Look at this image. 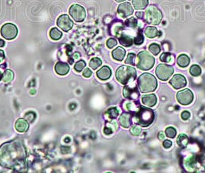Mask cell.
Segmentation results:
<instances>
[{"instance_id": "3", "label": "cell", "mask_w": 205, "mask_h": 173, "mask_svg": "<svg viewBox=\"0 0 205 173\" xmlns=\"http://www.w3.org/2000/svg\"><path fill=\"white\" fill-rule=\"evenodd\" d=\"M116 78L121 84L127 85L130 82H133L137 78V71L131 66H122L117 68Z\"/></svg>"}, {"instance_id": "37", "label": "cell", "mask_w": 205, "mask_h": 173, "mask_svg": "<svg viewBox=\"0 0 205 173\" xmlns=\"http://www.w3.org/2000/svg\"><path fill=\"white\" fill-rule=\"evenodd\" d=\"M137 20L135 18L132 17V18H128L127 20L126 21V24L127 26L129 27H131L133 29H135V28L137 27Z\"/></svg>"}, {"instance_id": "15", "label": "cell", "mask_w": 205, "mask_h": 173, "mask_svg": "<svg viewBox=\"0 0 205 173\" xmlns=\"http://www.w3.org/2000/svg\"><path fill=\"white\" fill-rule=\"evenodd\" d=\"M112 75V71L109 66H103L97 71L96 75L100 80L105 81V80L109 79Z\"/></svg>"}, {"instance_id": "4", "label": "cell", "mask_w": 205, "mask_h": 173, "mask_svg": "<svg viewBox=\"0 0 205 173\" xmlns=\"http://www.w3.org/2000/svg\"><path fill=\"white\" fill-rule=\"evenodd\" d=\"M134 122L142 127H147L154 120V112L151 109L140 107L134 117Z\"/></svg>"}, {"instance_id": "36", "label": "cell", "mask_w": 205, "mask_h": 173, "mask_svg": "<svg viewBox=\"0 0 205 173\" xmlns=\"http://www.w3.org/2000/svg\"><path fill=\"white\" fill-rule=\"evenodd\" d=\"M85 67H86V62L83 60H80L76 63L75 66H74V69L78 72H80Z\"/></svg>"}, {"instance_id": "45", "label": "cell", "mask_w": 205, "mask_h": 173, "mask_svg": "<svg viewBox=\"0 0 205 173\" xmlns=\"http://www.w3.org/2000/svg\"><path fill=\"white\" fill-rule=\"evenodd\" d=\"M5 59V53L3 50L0 49V62H2Z\"/></svg>"}, {"instance_id": "32", "label": "cell", "mask_w": 205, "mask_h": 173, "mask_svg": "<svg viewBox=\"0 0 205 173\" xmlns=\"http://www.w3.org/2000/svg\"><path fill=\"white\" fill-rule=\"evenodd\" d=\"M160 46L157 43H151L150 46H149V51L151 52L153 55H158L160 52Z\"/></svg>"}, {"instance_id": "35", "label": "cell", "mask_w": 205, "mask_h": 173, "mask_svg": "<svg viewBox=\"0 0 205 173\" xmlns=\"http://www.w3.org/2000/svg\"><path fill=\"white\" fill-rule=\"evenodd\" d=\"M165 133H166V136L173 139L177 135V131L173 127H167L165 130Z\"/></svg>"}, {"instance_id": "47", "label": "cell", "mask_w": 205, "mask_h": 173, "mask_svg": "<svg viewBox=\"0 0 205 173\" xmlns=\"http://www.w3.org/2000/svg\"><path fill=\"white\" fill-rule=\"evenodd\" d=\"M80 53H74V55H73V58H74V59H77L78 58L80 57Z\"/></svg>"}, {"instance_id": "20", "label": "cell", "mask_w": 205, "mask_h": 173, "mask_svg": "<svg viewBox=\"0 0 205 173\" xmlns=\"http://www.w3.org/2000/svg\"><path fill=\"white\" fill-rule=\"evenodd\" d=\"M119 38V42L123 46L126 47H129V46H132L133 45V39L132 38L126 34H121L120 36H118Z\"/></svg>"}, {"instance_id": "39", "label": "cell", "mask_w": 205, "mask_h": 173, "mask_svg": "<svg viewBox=\"0 0 205 173\" xmlns=\"http://www.w3.org/2000/svg\"><path fill=\"white\" fill-rule=\"evenodd\" d=\"M141 129L138 127V126H136V125L132 126V127L130 128V132H131V134L133 135L134 136H138V135H140L141 134Z\"/></svg>"}, {"instance_id": "23", "label": "cell", "mask_w": 205, "mask_h": 173, "mask_svg": "<svg viewBox=\"0 0 205 173\" xmlns=\"http://www.w3.org/2000/svg\"><path fill=\"white\" fill-rule=\"evenodd\" d=\"M148 0H132L133 6L137 10H143L148 5Z\"/></svg>"}, {"instance_id": "13", "label": "cell", "mask_w": 205, "mask_h": 173, "mask_svg": "<svg viewBox=\"0 0 205 173\" xmlns=\"http://www.w3.org/2000/svg\"><path fill=\"white\" fill-rule=\"evenodd\" d=\"M170 84L176 89H182L187 85V79L181 74H176L171 79Z\"/></svg>"}, {"instance_id": "17", "label": "cell", "mask_w": 205, "mask_h": 173, "mask_svg": "<svg viewBox=\"0 0 205 173\" xmlns=\"http://www.w3.org/2000/svg\"><path fill=\"white\" fill-rule=\"evenodd\" d=\"M142 103L143 104L149 107H153L157 104V96L154 94H150V95H146L142 97Z\"/></svg>"}, {"instance_id": "44", "label": "cell", "mask_w": 205, "mask_h": 173, "mask_svg": "<svg viewBox=\"0 0 205 173\" xmlns=\"http://www.w3.org/2000/svg\"><path fill=\"white\" fill-rule=\"evenodd\" d=\"M113 132H114V130L112 129L111 128L109 127V126H106L104 129V133L106 135H109L111 134V133H113Z\"/></svg>"}, {"instance_id": "42", "label": "cell", "mask_w": 205, "mask_h": 173, "mask_svg": "<svg viewBox=\"0 0 205 173\" xmlns=\"http://www.w3.org/2000/svg\"><path fill=\"white\" fill-rule=\"evenodd\" d=\"M190 116H191V114H190V112H188V111H184V112L181 113V118H182V119H184V120L188 119V118H190Z\"/></svg>"}, {"instance_id": "2", "label": "cell", "mask_w": 205, "mask_h": 173, "mask_svg": "<svg viewBox=\"0 0 205 173\" xmlns=\"http://www.w3.org/2000/svg\"><path fill=\"white\" fill-rule=\"evenodd\" d=\"M157 81L154 75L146 72L142 74L138 79V88L140 92H152L157 89Z\"/></svg>"}, {"instance_id": "9", "label": "cell", "mask_w": 205, "mask_h": 173, "mask_svg": "<svg viewBox=\"0 0 205 173\" xmlns=\"http://www.w3.org/2000/svg\"><path fill=\"white\" fill-rule=\"evenodd\" d=\"M69 14L73 18L77 23H81L86 18L85 9L80 5L74 4L69 8Z\"/></svg>"}, {"instance_id": "5", "label": "cell", "mask_w": 205, "mask_h": 173, "mask_svg": "<svg viewBox=\"0 0 205 173\" xmlns=\"http://www.w3.org/2000/svg\"><path fill=\"white\" fill-rule=\"evenodd\" d=\"M137 68L141 70H149L153 66L155 59L147 51H141L137 55Z\"/></svg>"}, {"instance_id": "28", "label": "cell", "mask_w": 205, "mask_h": 173, "mask_svg": "<svg viewBox=\"0 0 205 173\" xmlns=\"http://www.w3.org/2000/svg\"><path fill=\"white\" fill-rule=\"evenodd\" d=\"M106 116H107V118L109 119H114L116 118L117 116H119V110L117 108L113 107L110 108L107 110L106 112Z\"/></svg>"}, {"instance_id": "46", "label": "cell", "mask_w": 205, "mask_h": 173, "mask_svg": "<svg viewBox=\"0 0 205 173\" xmlns=\"http://www.w3.org/2000/svg\"><path fill=\"white\" fill-rule=\"evenodd\" d=\"M164 138H165V135H164V132H160L159 134H158V139H159L160 141H162V140H164Z\"/></svg>"}, {"instance_id": "6", "label": "cell", "mask_w": 205, "mask_h": 173, "mask_svg": "<svg viewBox=\"0 0 205 173\" xmlns=\"http://www.w3.org/2000/svg\"><path fill=\"white\" fill-rule=\"evenodd\" d=\"M144 20L150 25H159L162 20V13L155 5H150L144 12Z\"/></svg>"}, {"instance_id": "30", "label": "cell", "mask_w": 205, "mask_h": 173, "mask_svg": "<svg viewBox=\"0 0 205 173\" xmlns=\"http://www.w3.org/2000/svg\"><path fill=\"white\" fill-rule=\"evenodd\" d=\"M14 78V73L12 71L7 69L4 72V73L2 74V80L5 82H9L12 81Z\"/></svg>"}, {"instance_id": "40", "label": "cell", "mask_w": 205, "mask_h": 173, "mask_svg": "<svg viewBox=\"0 0 205 173\" xmlns=\"http://www.w3.org/2000/svg\"><path fill=\"white\" fill-rule=\"evenodd\" d=\"M116 44H117V42H116V39H114V38H110V39H108L107 42V46L109 49H113L114 46H116Z\"/></svg>"}, {"instance_id": "52", "label": "cell", "mask_w": 205, "mask_h": 173, "mask_svg": "<svg viewBox=\"0 0 205 173\" xmlns=\"http://www.w3.org/2000/svg\"><path fill=\"white\" fill-rule=\"evenodd\" d=\"M35 92H36V91H35V90H32V91H31V93H32V94H34V93H35Z\"/></svg>"}, {"instance_id": "27", "label": "cell", "mask_w": 205, "mask_h": 173, "mask_svg": "<svg viewBox=\"0 0 205 173\" xmlns=\"http://www.w3.org/2000/svg\"><path fill=\"white\" fill-rule=\"evenodd\" d=\"M63 33L61 31H59L57 28H52L51 29L50 32V36L51 37V39L53 40H59L61 39Z\"/></svg>"}, {"instance_id": "41", "label": "cell", "mask_w": 205, "mask_h": 173, "mask_svg": "<svg viewBox=\"0 0 205 173\" xmlns=\"http://www.w3.org/2000/svg\"><path fill=\"white\" fill-rule=\"evenodd\" d=\"M92 74H93V72H92V71L90 70V68H85V70L83 71V75L86 78H89L92 75Z\"/></svg>"}, {"instance_id": "21", "label": "cell", "mask_w": 205, "mask_h": 173, "mask_svg": "<svg viewBox=\"0 0 205 173\" xmlns=\"http://www.w3.org/2000/svg\"><path fill=\"white\" fill-rule=\"evenodd\" d=\"M120 123L123 128H129L131 124V116L128 113H123L120 117Z\"/></svg>"}, {"instance_id": "19", "label": "cell", "mask_w": 205, "mask_h": 173, "mask_svg": "<svg viewBox=\"0 0 205 173\" xmlns=\"http://www.w3.org/2000/svg\"><path fill=\"white\" fill-rule=\"evenodd\" d=\"M16 129L19 132H25L29 129V123L24 118H19L16 122Z\"/></svg>"}, {"instance_id": "12", "label": "cell", "mask_w": 205, "mask_h": 173, "mask_svg": "<svg viewBox=\"0 0 205 173\" xmlns=\"http://www.w3.org/2000/svg\"><path fill=\"white\" fill-rule=\"evenodd\" d=\"M123 96L128 99L136 100L140 97V92L137 89V86L135 85H126L123 89Z\"/></svg>"}, {"instance_id": "31", "label": "cell", "mask_w": 205, "mask_h": 173, "mask_svg": "<svg viewBox=\"0 0 205 173\" xmlns=\"http://www.w3.org/2000/svg\"><path fill=\"white\" fill-rule=\"evenodd\" d=\"M102 64V61H101L100 59L99 58H93V59L90 60L89 63V66L90 68H92L93 69H96L97 68H99L100 66H101Z\"/></svg>"}, {"instance_id": "38", "label": "cell", "mask_w": 205, "mask_h": 173, "mask_svg": "<svg viewBox=\"0 0 205 173\" xmlns=\"http://www.w3.org/2000/svg\"><path fill=\"white\" fill-rule=\"evenodd\" d=\"M144 36L142 35V33H140V32H139L138 34H137V36L136 37H135L134 39V43L135 45H137V46H140V45H141L143 42H144Z\"/></svg>"}, {"instance_id": "8", "label": "cell", "mask_w": 205, "mask_h": 173, "mask_svg": "<svg viewBox=\"0 0 205 173\" xmlns=\"http://www.w3.org/2000/svg\"><path fill=\"white\" fill-rule=\"evenodd\" d=\"M1 35L5 39L11 40L17 36L18 29L12 23H6L1 28Z\"/></svg>"}, {"instance_id": "14", "label": "cell", "mask_w": 205, "mask_h": 173, "mask_svg": "<svg viewBox=\"0 0 205 173\" xmlns=\"http://www.w3.org/2000/svg\"><path fill=\"white\" fill-rule=\"evenodd\" d=\"M117 12L121 18H126L133 13V9L131 6V4L130 2H123L119 5L118 9H117Z\"/></svg>"}, {"instance_id": "48", "label": "cell", "mask_w": 205, "mask_h": 173, "mask_svg": "<svg viewBox=\"0 0 205 173\" xmlns=\"http://www.w3.org/2000/svg\"><path fill=\"white\" fill-rule=\"evenodd\" d=\"M5 46V41L2 39H0V47H4Z\"/></svg>"}, {"instance_id": "34", "label": "cell", "mask_w": 205, "mask_h": 173, "mask_svg": "<svg viewBox=\"0 0 205 173\" xmlns=\"http://www.w3.org/2000/svg\"><path fill=\"white\" fill-rule=\"evenodd\" d=\"M135 59H136V55L134 53H129L125 60V63L128 64L130 66H134L136 64L135 63Z\"/></svg>"}, {"instance_id": "22", "label": "cell", "mask_w": 205, "mask_h": 173, "mask_svg": "<svg viewBox=\"0 0 205 173\" xmlns=\"http://www.w3.org/2000/svg\"><path fill=\"white\" fill-rule=\"evenodd\" d=\"M144 33H145V36L150 38V39H153L155 37H157V36L160 35V32H159L157 28L154 27V26H148L147 28H146Z\"/></svg>"}, {"instance_id": "18", "label": "cell", "mask_w": 205, "mask_h": 173, "mask_svg": "<svg viewBox=\"0 0 205 173\" xmlns=\"http://www.w3.org/2000/svg\"><path fill=\"white\" fill-rule=\"evenodd\" d=\"M126 55L125 49L122 47H117L112 52V56L116 61H123Z\"/></svg>"}, {"instance_id": "50", "label": "cell", "mask_w": 205, "mask_h": 173, "mask_svg": "<svg viewBox=\"0 0 205 173\" xmlns=\"http://www.w3.org/2000/svg\"><path fill=\"white\" fill-rule=\"evenodd\" d=\"M2 79V72H0V81H1V79Z\"/></svg>"}, {"instance_id": "11", "label": "cell", "mask_w": 205, "mask_h": 173, "mask_svg": "<svg viewBox=\"0 0 205 173\" xmlns=\"http://www.w3.org/2000/svg\"><path fill=\"white\" fill-rule=\"evenodd\" d=\"M57 25L64 32H68L73 28V22L68 15H62L57 19Z\"/></svg>"}, {"instance_id": "51", "label": "cell", "mask_w": 205, "mask_h": 173, "mask_svg": "<svg viewBox=\"0 0 205 173\" xmlns=\"http://www.w3.org/2000/svg\"><path fill=\"white\" fill-rule=\"evenodd\" d=\"M116 2H123V1H125V0H116Z\"/></svg>"}, {"instance_id": "49", "label": "cell", "mask_w": 205, "mask_h": 173, "mask_svg": "<svg viewBox=\"0 0 205 173\" xmlns=\"http://www.w3.org/2000/svg\"><path fill=\"white\" fill-rule=\"evenodd\" d=\"M136 16H137L138 18H141L142 16H143V13H142V12H137V13H136Z\"/></svg>"}, {"instance_id": "25", "label": "cell", "mask_w": 205, "mask_h": 173, "mask_svg": "<svg viewBox=\"0 0 205 173\" xmlns=\"http://www.w3.org/2000/svg\"><path fill=\"white\" fill-rule=\"evenodd\" d=\"M185 166L188 171H194L196 168V159L194 156L187 158L185 161Z\"/></svg>"}, {"instance_id": "43", "label": "cell", "mask_w": 205, "mask_h": 173, "mask_svg": "<svg viewBox=\"0 0 205 173\" xmlns=\"http://www.w3.org/2000/svg\"><path fill=\"white\" fill-rule=\"evenodd\" d=\"M163 146L165 148H171V146H172V142L170 140H165V141L163 142Z\"/></svg>"}, {"instance_id": "16", "label": "cell", "mask_w": 205, "mask_h": 173, "mask_svg": "<svg viewBox=\"0 0 205 173\" xmlns=\"http://www.w3.org/2000/svg\"><path fill=\"white\" fill-rule=\"evenodd\" d=\"M55 71L59 75H65L69 71V66L66 62H58L55 66Z\"/></svg>"}, {"instance_id": "1", "label": "cell", "mask_w": 205, "mask_h": 173, "mask_svg": "<svg viewBox=\"0 0 205 173\" xmlns=\"http://www.w3.org/2000/svg\"><path fill=\"white\" fill-rule=\"evenodd\" d=\"M26 150L22 139H16L0 146V165L16 172L26 171Z\"/></svg>"}, {"instance_id": "7", "label": "cell", "mask_w": 205, "mask_h": 173, "mask_svg": "<svg viewBox=\"0 0 205 173\" xmlns=\"http://www.w3.org/2000/svg\"><path fill=\"white\" fill-rule=\"evenodd\" d=\"M156 75L160 80L166 81L173 75V68L171 66L166 64H160L156 68Z\"/></svg>"}, {"instance_id": "26", "label": "cell", "mask_w": 205, "mask_h": 173, "mask_svg": "<svg viewBox=\"0 0 205 173\" xmlns=\"http://www.w3.org/2000/svg\"><path fill=\"white\" fill-rule=\"evenodd\" d=\"M177 145L180 148H185L188 144V138L186 135L180 134L177 138Z\"/></svg>"}, {"instance_id": "29", "label": "cell", "mask_w": 205, "mask_h": 173, "mask_svg": "<svg viewBox=\"0 0 205 173\" xmlns=\"http://www.w3.org/2000/svg\"><path fill=\"white\" fill-rule=\"evenodd\" d=\"M160 59L162 62H165V63L172 64L173 63V61H174V57H173L171 54H170V53H164L160 55Z\"/></svg>"}, {"instance_id": "24", "label": "cell", "mask_w": 205, "mask_h": 173, "mask_svg": "<svg viewBox=\"0 0 205 173\" xmlns=\"http://www.w3.org/2000/svg\"><path fill=\"white\" fill-rule=\"evenodd\" d=\"M177 62L178 66H180L181 68H185L189 65L190 58L185 54H181L178 56Z\"/></svg>"}, {"instance_id": "10", "label": "cell", "mask_w": 205, "mask_h": 173, "mask_svg": "<svg viewBox=\"0 0 205 173\" xmlns=\"http://www.w3.org/2000/svg\"><path fill=\"white\" fill-rule=\"evenodd\" d=\"M177 99L178 103L181 105H189L193 102L194 95L190 89H183L177 93Z\"/></svg>"}, {"instance_id": "33", "label": "cell", "mask_w": 205, "mask_h": 173, "mask_svg": "<svg viewBox=\"0 0 205 173\" xmlns=\"http://www.w3.org/2000/svg\"><path fill=\"white\" fill-rule=\"evenodd\" d=\"M190 73L194 76H198V75H201V67L197 66V65H193L190 68Z\"/></svg>"}]
</instances>
